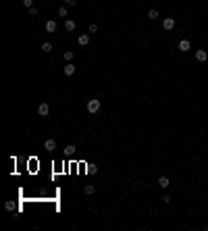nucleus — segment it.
Masks as SVG:
<instances>
[{"mask_svg": "<svg viewBox=\"0 0 208 231\" xmlns=\"http://www.w3.org/2000/svg\"><path fill=\"white\" fill-rule=\"evenodd\" d=\"M100 100H96V98H92V100H88V113H92V115H96L98 110H100Z\"/></svg>", "mask_w": 208, "mask_h": 231, "instance_id": "obj_1", "label": "nucleus"}, {"mask_svg": "<svg viewBox=\"0 0 208 231\" xmlns=\"http://www.w3.org/2000/svg\"><path fill=\"white\" fill-rule=\"evenodd\" d=\"M38 115H40V117H48V115H50V106H48L46 102H42L40 106H38Z\"/></svg>", "mask_w": 208, "mask_h": 231, "instance_id": "obj_2", "label": "nucleus"}, {"mask_svg": "<svg viewBox=\"0 0 208 231\" xmlns=\"http://www.w3.org/2000/svg\"><path fill=\"white\" fill-rule=\"evenodd\" d=\"M162 27H164L167 31H171V29L175 27V19H173V17H167V19L162 21Z\"/></svg>", "mask_w": 208, "mask_h": 231, "instance_id": "obj_3", "label": "nucleus"}, {"mask_svg": "<svg viewBox=\"0 0 208 231\" xmlns=\"http://www.w3.org/2000/svg\"><path fill=\"white\" fill-rule=\"evenodd\" d=\"M179 50H181V52L192 50V42H189V40H179Z\"/></svg>", "mask_w": 208, "mask_h": 231, "instance_id": "obj_4", "label": "nucleus"}, {"mask_svg": "<svg viewBox=\"0 0 208 231\" xmlns=\"http://www.w3.org/2000/svg\"><path fill=\"white\" fill-rule=\"evenodd\" d=\"M44 148H46L48 152H52V150H56V139H46V142H44Z\"/></svg>", "mask_w": 208, "mask_h": 231, "instance_id": "obj_5", "label": "nucleus"}, {"mask_svg": "<svg viewBox=\"0 0 208 231\" xmlns=\"http://www.w3.org/2000/svg\"><path fill=\"white\" fill-rule=\"evenodd\" d=\"M77 42H79V46H88V44H90V35H88V34H81L79 38H77Z\"/></svg>", "mask_w": 208, "mask_h": 231, "instance_id": "obj_6", "label": "nucleus"}, {"mask_svg": "<svg viewBox=\"0 0 208 231\" xmlns=\"http://www.w3.org/2000/svg\"><path fill=\"white\" fill-rule=\"evenodd\" d=\"M56 21H46V31L48 34H54V31H56Z\"/></svg>", "mask_w": 208, "mask_h": 231, "instance_id": "obj_7", "label": "nucleus"}, {"mask_svg": "<svg viewBox=\"0 0 208 231\" xmlns=\"http://www.w3.org/2000/svg\"><path fill=\"white\" fill-rule=\"evenodd\" d=\"M206 58H208L206 50H196V60H200V63H204Z\"/></svg>", "mask_w": 208, "mask_h": 231, "instance_id": "obj_8", "label": "nucleus"}, {"mask_svg": "<svg viewBox=\"0 0 208 231\" xmlns=\"http://www.w3.org/2000/svg\"><path fill=\"white\" fill-rule=\"evenodd\" d=\"M158 185H160L162 189H164V187H169V185H171L169 177H164V175H162V177H158Z\"/></svg>", "mask_w": 208, "mask_h": 231, "instance_id": "obj_9", "label": "nucleus"}, {"mask_svg": "<svg viewBox=\"0 0 208 231\" xmlns=\"http://www.w3.org/2000/svg\"><path fill=\"white\" fill-rule=\"evenodd\" d=\"M73 73H75V65H73V63H67V65H65V75H73Z\"/></svg>", "mask_w": 208, "mask_h": 231, "instance_id": "obj_10", "label": "nucleus"}, {"mask_svg": "<svg viewBox=\"0 0 208 231\" xmlns=\"http://www.w3.org/2000/svg\"><path fill=\"white\" fill-rule=\"evenodd\" d=\"M65 29H67V31H73V29H75V21H73V19H67V21H65Z\"/></svg>", "mask_w": 208, "mask_h": 231, "instance_id": "obj_11", "label": "nucleus"}, {"mask_svg": "<svg viewBox=\"0 0 208 231\" xmlns=\"http://www.w3.org/2000/svg\"><path fill=\"white\" fill-rule=\"evenodd\" d=\"M75 150H77V148H75L73 144H69V146L65 148V154H67V156H73V154H75Z\"/></svg>", "mask_w": 208, "mask_h": 231, "instance_id": "obj_12", "label": "nucleus"}, {"mask_svg": "<svg viewBox=\"0 0 208 231\" xmlns=\"http://www.w3.org/2000/svg\"><path fill=\"white\" fill-rule=\"evenodd\" d=\"M148 19H152V21L158 19V11H156V9H150V11H148Z\"/></svg>", "mask_w": 208, "mask_h": 231, "instance_id": "obj_13", "label": "nucleus"}, {"mask_svg": "<svg viewBox=\"0 0 208 231\" xmlns=\"http://www.w3.org/2000/svg\"><path fill=\"white\" fill-rule=\"evenodd\" d=\"M83 192H85V194H88V196H92L94 192H96V187H94V185L90 183V185H85V189H83Z\"/></svg>", "mask_w": 208, "mask_h": 231, "instance_id": "obj_14", "label": "nucleus"}, {"mask_svg": "<svg viewBox=\"0 0 208 231\" xmlns=\"http://www.w3.org/2000/svg\"><path fill=\"white\" fill-rule=\"evenodd\" d=\"M42 50H44V52H52V44H50V42H44V44H42Z\"/></svg>", "mask_w": 208, "mask_h": 231, "instance_id": "obj_15", "label": "nucleus"}, {"mask_svg": "<svg viewBox=\"0 0 208 231\" xmlns=\"http://www.w3.org/2000/svg\"><path fill=\"white\" fill-rule=\"evenodd\" d=\"M67 15H69L67 6H60V9H58V17H67Z\"/></svg>", "mask_w": 208, "mask_h": 231, "instance_id": "obj_16", "label": "nucleus"}, {"mask_svg": "<svg viewBox=\"0 0 208 231\" xmlns=\"http://www.w3.org/2000/svg\"><path fill=\"white\" fill-rule=\"evenodd\" d=\"M63 56H65V60H67V63H71V60H73V52H71V50H67Z\"/></svg>", "mask_w": 208, "mask_h": 231, "instance_id": "obj_17", "label": "nucleus"}, {"mask_svg": "<svg viewBox=\"0 0 208 231\" xmlns=\"http://www.w3.org/2000/svg\"><path fill=\"white\" fill-rule=\"evenodd\" d=\"M4 208H6V210H15V202H13V200L4 202Z\"/></svg>", "mask_w": 208, "mask_h": 231, "instance_id": "obj_18", "label": "nucleus"}, {"mask_svg": "<svg viewBox=\"0 0 208 231\" xmlns=\"http://www.w3.org/2000/svg\"><path fill=\"white\" fill-rule=\"evenodd\" d=\"M23 6L25 9H31L34 6V0H23Z\"/></svg>", "mask_w": 208, "mask_h": 231, "instance_id": "obj_19", "label": "nucleus"}, {"mask_svg": "<svg viewBox=\"0 0 208 231\" xmlns=\"http://www.w3.org/2000/svg\"><path fill=\"white\" fill-rule=\"evenodd\" d=\"M90 34H98V25H96V23L90 25Z\"/></svg>", "mask_w": 208, "mask_h": 231, "instance_id": "obj_20", "label": "nucleus"}, {"mask_svg": "<svg viewBox=\"0 0 208 231\" xmlns=\"http://www.w3.org/2000/svg\"><path fill=\"white\" fill-rule=\"evenodd\" d=\"M29 15H34V17H35V15H38V9H35V6H31V9H29Z\"/></svg>", "mask_w": 208, "mask_h": 231, "instance_id": "obj_21", "label": "nucleus"}, {"mask_svg": "<svg viewBox=\"0 0 208 231\" xmlns=\"http://www.w3.org/2000/svg\"><path fill=\"white\" fill-rule=\"evenodd\" d=\"M65 2H67L69 6H73V4H77V0H65Z\"/></svg>", "mask_w": 208, "mask_h": 231, "instance_id": "obj_22", "label": "nucleus"}]
</instances>
